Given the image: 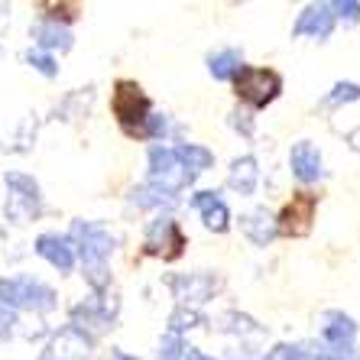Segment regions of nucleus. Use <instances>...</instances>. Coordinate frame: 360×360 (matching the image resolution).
Masks as SVG:
<instances>
[{
	"mask_svg": "<svg viewBox=\"0 0 360 360\" xmlns=\"http://www.w3.org/2000/svg\"><path fill=\"white\" fill-rule=\"evenodd\" d=\"M72 240H78V253H82V266H84L88 285H91L94 292H104L110 285L108 257H110V250H114V237L101 224L75 221V224H72Z\"/></svg>",
	"mask_w": 360,
	"mask_h": 360,
	"instance_id": "1",
	"label": "nucleus"
},
{
	"mask_svg": "<svg viewBox=\"0 0 360 360\" xmlns=\"http://www.w3.org/2000/svg\"><path fill=\"white\" fill-rule=\"evenodd\" d=\"M114 117H117L120 130L127 136H146V124H150V98L134 78H120L114 84V98H110Z\"/></svg>",
	"mask_w": 360,
	"mask_h": 360,
	"instance_id": "2",
	"label": "nucleus"
},
{
	"mask_svg": "<svg viewBox=\"0 0 360 360\" xmlns=\"http://www.w3.org/2000/svg\"><path fill=\"white\" fill-rule=\"evenodd\" d=\"M0 305L23 311H52L56 309V292L46 283H36L30 276L0 279Z\"/></svg>",
	"mask_w": 360,
	"mask_h": 360,
	"instance_id": "3",
	"label": "nucleus"
},
{
	"mask_svg": "<svg viewBox=\"0 0 360 360\" xmlns=\"http://www.w3.org/2000/svg\"><path fill=\"white\" fill-rule=\"evenodd\" d=\"M234 88L237 98L250 108H266L269 101H276L283 91V75L273 68H253V65H240V72L234 75Z\"/></svg>",
	"mask_w": 360,
	"mask_h": 360,
	"instance_id": "4",
	"label": "nucleus"
},
{
	"mask_svg": "<svg viewBox=\"0 0 360 360\" xmlns=\"http://www.w3.org/2000/svg\"><path fill=\"white\" fill-rule=\"evenodd\" d=\"M150 179L156 182V188L166 195L179 192V188H185V185L192 182V172L179 162L176 150H166V146H153L150 150Z\"/></svg>",
	"mask_w": 360,
	"mask_h": 360,
	"instance_id": "5",
	"label": "nucleus"
},
{
	"mask_svg": "<svg viewBox=\"0 0 360 360\" xmlns=\"http://www.w3.org/2000/svg\"><path fill=\"white\" fill-rule=\"evenodd\" d=\"M315 208H319V195L311 192H295L292 201L283 208V214L276 218V234L285 237H305L311 231L315 221Z\"/></svg>",
	"mask_w": 360,
	"mask_h": 360,
	"instance_id": "6",
	"label": "nucleus"
},
{
	"mask_svg": "<svg viewBox=\"0 0 360 360\" xmlns=\"http://www.w3.org/2000/svg\"><path fill=\"white\" fill-rule=\"evenodd\" d=\"M185 250V234L179 231V224L172 218H160L153 221L143 240V253L150 257H162V260H179Z\"/></svg>",
	"mask_w": 360,
	"mask_h": 360,
	"instance_id": "7",
	"label": "nucleus"
},
{
	"mask_svg": "<svg viewBox=\"0 0 360 360\" xmlns=\"http://www.w3.org/2000/svg\"><path fill=\"white\" fill-rule=\"evenodd\" d=\"M88 351H91V338L78 331L75 325H68L46 344L39 360H88Z\"/></svg>",
	"mask_w": 360,
	"mask_h": 360,
	"instance_id": "8",
	"label": "nucleus"
},
{
	"mask_svg": "<svg viewBox=\"0 0 360 360\" xmlns=\"http://www.w3.org/2000/svg\"><path fill=\"white\" fill-rule=\"evenodd\" d=\"M7 185L13 188V201L7 205L10 218L26 221V218H33V214H39V185L33 179L23 176V172H10Z\"/></svg>",
	"mask_w": 360,
	"mask_h": 360,
	"instance_id": "9",
	"label": "nucleus"
},
{
	"mask_svg": "<svg viewBox=\"0 0 360 360\" xmlns=\"http://www.w3.org/2000/svg\"><path fill=\"white\" fill-rule=\"evenodd\" d=\"M321 338L328 344V354H347L354 351V338H357V325L347 319L344 311H328L325 325H321Z\"/></svg>",
	"mask_w": 360,
	"mask_h": 360,
	"instance_id": "10",
	"label": "nucleus"
},
{
	"mask_svg": "<svg viewBox=\"0 0 360 360\" xmlns=\"http://www.w3.org/2000/svg\"><path fill=\"white\" fill-rule=\"evenodd\" d=\"M335 30V13L328 4H311L299 13L292 26V36H315V39H328Z\"/></svg>",
	"mask_w": 360,
	"mask_h": 360,
	"instance_id": "11",
	"label": "nucleus"
},
{
	"mask_svg": "<svg viewBox=\"0 0 360 360\" xmlns=\"http://www.w3.org/2000/svg\"><path fill=\"white\" fill-rule=\"evenodd\" d=\"M289 166H292L295 179L299 182H319L321 176H325V166H321V153L315 143L302 140L292 146V153H289Z\"/></svg>",
	"mask_w": 360,
	"mask_h": 360,
	"instance_id": "12",
	"label": "nucleus"
},
{
	"mask_svg": "<svg viewBox=\"0 0 360 360\" xmlns=\"http://www.w3.org/2000/svg\"><path fill=\"white\" fill-rule=\"evenodd\" d=\"M192 208L201 214L205 227L214 231V234H224L227 227H231V214H227V205L221 201L218 192H198L192 198Z\"/></svg>",
	"mask_w": 360,
	"mask_h": 360,
	"instance_id": "13",
	"label": "nucleus"
},
{
	"mask_svg": "<svg viewBox=\"0 0 360 360\" xmlns=\"http://www.w3.org/2000/svg\"><path fill=\"white\" fill-rule=\"evenodd\" d=\"M172 289H176V299L201 305V302H208L211 292L218 289V279L211 276V273H192V276H176L172 279Z\"/></svg>",
	"mask_w": 360,
	"mask_h": 360,
	"instance_id": "14",
	"label": "nucleus"
},
{
	"mask_svg": "<svg viewBox=\"0 0 360 360\" xmlns=\"http://www.w3.org/2000/svg\"><path fill=\"white\" fill-rule=\"evenodd\" d=\"M36 253H39L42 260H49L56 269L68 273V269L75 266V250H72V240L68 237H59V234H42L36 240Z\"/></svg>",
	"mask_w": 360,
	"mask_h": 360,
	"instance_id": "15",
	"label": "nucleus"
},
{
	"mask_svg": "<svg viewBox=\"0 0 360 360\" xmlns=\"http://www.w3.org/2000/svg\"><path fill=\"white\" fill-rule=\"evenodd\" d=\"M257 179H260V169H257V160H253V156H240V160L231 162V176H227V185H231L237 195H253V188H257Z\"/></svg>",
	"mask_w": 360,
	"mask_h": 360,
	"instance_id": "16",
	"label": "nucleus"
},
{
	"mask_svg": "<svg viewBox=\"0 0 360 360\" xmlns=\"http://www.w3.org/2000/svg\"><path fill=\"white\" fill-rule=\"evenodd\" d=\"M240 227L257 247H266V243L276 237V224H273V218H269L266 211H250V214H243Z\"/></svg>",
	"mask_w": 360,
	"mask_h": 360,
	"instance_id": "17",
	"label": "nucleus"
},
{
	"mask_svg": "<svg viewBox=\"0 0 360 360\" xmlns=\"http://www.w3.org/2000/svg\"><path fill=\"white\" fill-rule=\"evenodd\" d=\"M176 156H179V162L192 172V176L214 166V153L205 150V146H198V143H182V146H176Z\"/></svg>",
	"mask_w": 360,
	"mask_h": 360,
	"instance_id": "18",
	"label": "nucleus"
},
{
	"mask_svg": "<svg viewBox=\"0 0 360 360\" xmlns=\"http://www.w3.org/2000/svg\"><path fill=\"white\" fill-rule=\"evenodd\" d=\"M243 65V56L237 49H221L214 52L208 59V68H211V75L218 78V82H227V78H234L237 72H240Z\"/></svg>",
	"mask_w": 360,
	"mask_h": 360,
	"instance_id": "19",
	"label": "nucleus"
},
{
	"mask_svg": "<svg viewBox=\"0 0 360 360\" xmlns=\"http://www.w3.org/2000/svg\"><path fill=\"white\" fill-rule=\"evenodd\" d=\"M36 42H39L42 49H68L72 46V33H68L65 26L46 20V23L36 26Z\"/></svg>",
	"mask_w": 360,
	"mask_h": 360,
	"instance_id": "20",
	"label": "nucleus"
},
{
	"mask_svg": "<svg viewBox=\"0 0 360 360\" xmlns=\"http://www.w3.org/2000/svg\"><path fill=\"white\" fill-rule=\"evenodd\" d=\"M347 101H360V84H354V82L335 84V91L325 98V104L328 108H338V104H347Z\"/></svg>",
	"mask_w": 360,
	"mask_h": 360,
	"instance_id": "21",
	"label": "nucleus"
},
{
	"mask_svg": "<svg viewBox=\"0 0 360 360\" xmlns=\"http://www.w3.org/2000/svg\"><path fill=\"white\" fill-rule=\"evenodd\" d=\"M182 354H185L182 338L169 331V335L162 338V344H160V360H182Z\"/></svg>",
	"mask_w": 360,
	"mask_h": 360,
	"instance_id": "22",
	"label": "nucleus"
},
{
	"mask_svg": "<svg viewBox=\"0 0 360 360\" xmlns=\"http://www.w3.org/2000/svg\"><path fill=\"white\" fill-rule=\"evenodd\" d=\"M134 201H136V205H143V208H150V205H162V201L169 205V201H172V195L160 192V188H136Z\"/></svg>",
	"mask_w": 360,
	"mask_h": 360,
	"instance_id": "23",
	"label": "nucleus"
},
{
	"mask_svg": "<svg viewBox=\"0 0 360 360\" xmlns=\"http://www.w3.org/2000/svg\"><path fill=\"white\" fill-rule=\"evenodd\" d=\"M328 7H331L335 20L341 17L344 23H357V20H360V4H354V0H347V4H344V0H338V4H328Z\"/></svg>",
	"mask_w": 360,
	"mask_h": 360,
	"instance_id": "24",
	"label": "nucleus"
},
{
	"mask_svg": "<svg viewBox=\"0 0 360 360\" xmlns=\"http://www.w3.org/2000/svg\"><path fill=\"white\" fill-rule=\"evenodd\" d=\"M26 62H30L33 68H39L42 75H49V78L59 72V68H56V62H52L46 52H39V49H30V52H26Z\"/></svg>",
	"mask_w": 360,
	"mask_h": 360,
	"instance_id": "25",
	"label": "nucleus"
},
{
	"mask_svg": "<svg viewBox=\"0 0 360 360\" xmlns=\"http://www.w3.org/2000/svg\"><path fill=\"white\" fill-rule=\"evenodd\" d=\"M195 321H201L198 315H195V311H185V309H179L176 315H172V319H169V331H172V335H179V331H182V328H192Z\"/></svg>",
	"mask_w": 360,
	"mask_h": 360,
	"instance_id": "26",
	"label": "nucleus"
},
{
	"mask_svg": "<svg viewBox=\"0 0 360 360\" xmlns=\"http://www.w3.org/2000/svg\"><path fill=\"white\" fill-rule=\"evenodd\" d=\"M13 325H17V319H13V311L0 305V335H10V331H13Z\"/></svg>",
	"mask_w": 360,
	"mask_h": 360,
	"instance_id": "27",
	"label": "nucleus"
},
{
	"mask_svg": "<svg viewBox=\"0 0 360 360\" xmlns=\"http://www.w3.org/2000/svg\"><path fill=\"white\" fill-rule=\"evenodd\" d=\"M285 360H319L311 351H305V347H283Z\"/></svg>",
	"mask_w": 360,
	"mask_h": 360,
	"instance_id": "28",
	"label": "nucleus"
},
{
	"mask_svg": "<svg viewBox=\"0 0 360 360\" xmlns=\"http://www.w3.org/2000/svg\"><path fill=\"white\" fill-rule=\"evenodd\" d=\"M182 360H214V357H208V354H201V351H195V347H188V351L182 354Z\"/></svg>",
	"mask_w": 360,
	"mask_h": 360,
	"instance_id": "29",
	"label": "nucleus"
},
{
	"mask_svg": "<svg viewBox=\"0 0 360 360\" xmlns=\"http://www.w3.org/2000/svg\"><path fill=\"white\" fill-rule=\"evenodd\" d=\"M328 360H360L357 351H347V354H328Z\"/></svg>",
	"mask_w": 360,
	"mask_h": 360,
	"instance_id": "30",
	"label": "nucleus"
},
{
	"mask_svg": "<svg viewBox=\"0 0 360 360\" xmlns=\"http://www.w3.org/2000/svg\"><path fill=\"white\" fill-rule=\"evenodd\" d=\"M108 360H136V357H130V354H124V351H110Z\"/></svg>",
	"mask_w": 360,
	"mask_h": 360,
	"instance_id": "31",
	"label": "nucleus"
}]
</instances>
